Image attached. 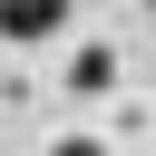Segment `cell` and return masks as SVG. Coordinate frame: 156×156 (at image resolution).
Instances as JSON below:
<instances>
[{"label":"cell","mask_w":156,"mask_h":156,"mask_svg":"<svg viewBox=\"0 0 156 156\" xmlns=\"http://www.w3.org/2000/svg\"><path fill=\"white\" fill-rule=\"evenodd\" d=\"M58 29H68L58 10H0V39H10V49H29V39H58Z\"/></svg>","instance_id":"obj_1"},{"label":"cell","mask_w":156,"mask_h":156,"mask_svg":"<svg viewBox=\"0 0 156 156\" xmlns=\"http://www.w3.org/2000/svg\"><path fill=\"white\" fill-rule=\"evenodd\" d=\"M68 78H78V88H107V78H117V49H78V68H68Z\"/></svg>","instance_id":"obj_2"},{"label":"cell","mask_w":156,"mask_h":156,"mask_svg":"<svg viewBox=\"0 0 156 156\" xmlns=\"http://www.w3.org/2000/svg\"><path fill=\"white\" fill-rule=\"evenodd\" d=\"M58 156H107V146H88V136H68V146H58Z\"/></svg>","instance_id":"obj_3"}]
</instances>
